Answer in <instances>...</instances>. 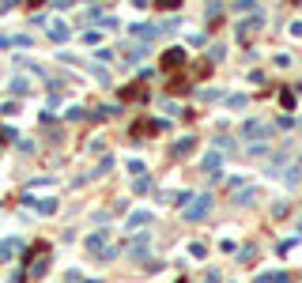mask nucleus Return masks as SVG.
Instances as JSON below:
<instances>
[{"instance_id": "3", "label": "nucleus", "mask_w": 302, "mask_h": 283, "mask_svg": "<svg viewBox=\"0 0 302 283\" xmlns=\"http://www.w3.org/2000/svg\"><path fill=\"white\" fill-rule=\"evenodd\" d=\"M106 242H110V234L99 230V234H91V238H87V249H91V253H99V249H106Z\"/></svg>"}, {"instance_id": "5", "label": "nucleus", "mask_w": 302, "mask_h": 283, "mask_svg": "<svg viewBox=\"0 0 302 283\" xmlns=\"http://www.w3.org/2000/svg\"><path fill=\"white\" fill-rule=\"evenodd\" d=\"M181 61H185V53H181V50H170L167 57H162V68H178Z\"/></svg>"}, {"instance_id": "12", "label": "nucleus", "mask_w": 302, "mask_h": 283, "mask_svg": "<svg viewBox=\"0 0 302 283\" xmlns=\"http://www.w3.org/2000/svg\"><path fill=\"white\" fill-rule=\"evenodd\" d=\"M42 272H45V257H38L34 265H31V276H42Z\"/></svg>"}, {"instance_id": "2", "label": "nucleus", "mask_w": 302, "mask_h": 283, "mask_svg": "<svg viewBox=\"0 0 302 283\" xmlns=\"http://www.w3.org/2000/svg\"><path fill=\"white\" fill-rule=\"evenodd\" d=\"M268 132H272V129H268L265 121H249V125H246V136H253V140H265Z\"/></svg>"}, {"instance_id": "10", "label": "nucleus", "mask_w": 302, "mask_h": 283, "mask_svg": "<svg viewBox=\"0 0 302 283\" xmlns=\"http://www.w3.org/2000/svg\"><path fill=\"white\" fill-rule=\"evenodd\" d=\"M125 57H129V61H140V57H144V45H129V53H125Z\"/></svg>"}, {"instance_id": "11", "label": "nucleus", "mask_w": 302, "mask_h": 283, "mask_svg": "<svg viewBox=\"0 0 302 283\" xmlns=\"http://www.w3.org/2000/svg\"><path fill=\"white\" fill-rule=\"evenodd\" d=\"M189 253H193V257H204V253H208V246H204V242H193Z\"/></svg>"}, {"instance_id": "1", "label": "nucleus", "mask_w": 302, "mask_h": 283, "mask_svg": "<svg viewBox=\"0 0 302 283\" xmlns=\"http://www.w3.org/2000/svg\"><path fill=\"white\" fill-rule=\"evenodd\" d=\"M212 211V197H197L193 204H185V219L189 223H197V219H204Z\"/></svg>"}, {"instance_id": "14", "label": "nucleus", "mask_w": 302, "mask_h": 283, "mask_svg": "<svg viewBox=\"0 0 302 283\" xmlns=\"http://www.w3.org/2000/svg\"><path fill=\"white\" fill-rule=\"evenodd\" d=\"M159 4H162V8H178V0H159Z\"/></svg>"}, {"instance_id": "13", "label": "nucleus", "mask_w": 302, "mask_h": 283, "mask_svg": "<svg viewBox=\"0 0 302 283\" xmlns=\"http://www.w3.org/2000/svg\"><path fill=\"white\" fill-rule=\"evenodd\" d=\"M12 253H15V242H8V246H0V261H4V257H12Z\"/></svg>"}, {"instance_id": "6", "label": "nucleus", "mask_w": 302, "mask_h": 283, "mask_svg": "<svg viewBox=\"0 0 302 283\" xmlns=\"http://www.w3.org/2000/svg\"><path fill=\"white\" fill-rule=\"evenodd\" d=\"M151 223V211H132L129 216V227H148Z\"/></svg>"}, {"instance_id": "9", "label": "nucleus", "mask_w": 302, "mask_h": 283, "mask_svg": "<svg viewBox=\"0 0 302 283\" xmlns=\"http://www.w3.org/2000/svg\"><path fill=\"white\" fill-rule=\"evenodd\" d=\"M50 34H53V38H68V27H64V23H53Z\"/></svg>"}, {"instance_id": "4", "label": "nucleus", "mask_w": 302, "mask_h": 283, "mask_svg": "<svg viewBox=\"0 0 302 283\" xmlns=\"http://www.w3.org/2000/svg\"><path fill=\"white\" fill-rule=\"evenodd\" d=\"M148 242H151L148 234H140V238H136L132 246H129V257H132V261H136V257H144V253H148Z\"/></svg>"}, {"instance_id": "8", "label": "nucleus", "mask_w": 302, "mask_h": 283, "mask_svg": "<svg viewBox=\"0 0 302 283\" xmlns=\"http://www.w3.org/2000/svg\"><path fill=\"white\" fill-rule=\"evenodd\" d=\"M193 148H197V140H193V136H185L178 148H174V155H185V151H193Z\"/></svg>"}, {"instance_id": "7", "label": "nucleus", "mask_w": 302, "mask_h": 283, "mask_svg": "<svg viewBox=\"0 0 302 283\" xmlns=\"http://www.w3.org/2000/svg\"><path fill=\"white\" fill-rule=\"evenodd\" d=\"M219 167H223V159H219V155H208V159H204V170H208L212 178L219 174Z\"/></svg>"}]
</instances>
